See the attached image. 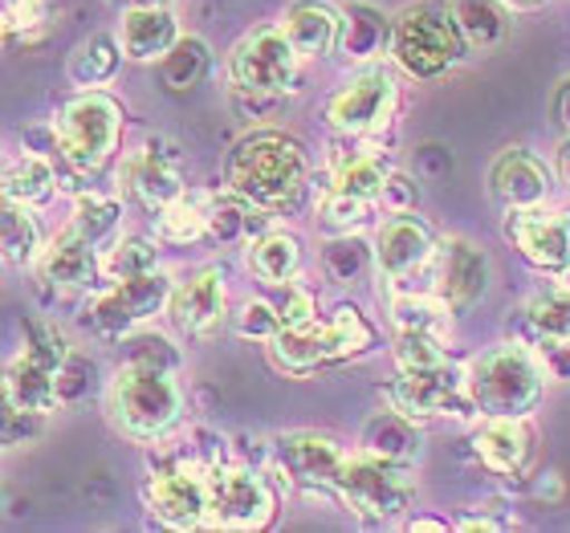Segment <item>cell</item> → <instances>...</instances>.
<instances>
[{
    "label": "cell",
    "instance_id": "27",
    "mask_svg": "<svg viewBox=\"0 0 570 533\" xmlns=\"http://www.w3.org/2000/svg\"><path fill=\"white\" fill-rule=\"evenodd\" d=\"M518 326H522L525 346L570 338V285H547V289L525 297L518 309Z\"/></svg>",
    "mask_w": 570,
    "mask_h": 533
},
{
    "label": "cell",
    "instance_id": "52",
    "mask_svg": "<svg viewBox=\"0 0 570 533\" xmlns=\"http://www.w3.org/2000/svg\"><path fill=\"white\" fill-rule=\"evenodd\" d=\"M538 358H542V371H547V379H559L570 383V338H559V343H542L534 346Z\"/></svg>",
    "mask_w": 570,
    "mask_h": 533
},
{
    "label": "cell",
    "instance_id": "15",
    "mask_svg": "<svg viewBox=\"0 0 570 533\" xmlns=\"http://www.w3.org/2000/svg\"><path fill=\"white\" fill-rule=\"evenodd\" d=\"M424 273L432 277L428 289H436L444 302H449L452 314L476 306L489 289V257L485 249L469 237H449L440 240L432 261L424 265Z\"/></svg>",
    "mask_w": 570,
    "mask_h": 533
},
{
    "label": "cell",
    "instance_id": "20",
    "mask_svg": "<svg viewBox=\"0 0 570 533\" xmlns=\"http://www.w3.org/2000/svg\"><path fill=\"white\" fill-rule=\"evenodd\" d=\"M228 309V289H225V273L208 265V269H196L188 282L171 289L167 297V314L176 322V330H184L188 338H208V334L220 330Z\"/></svg>",
    "mask_w": 570,
    "mask_h": 533
},
{
    "label": "cell",
    "instance_id": "45",
    "mask_svg": "<svg viewBox=\"0 0 570 533\" xmlns=\"http://www.w3.org/2000/svg\"><path fill=\"white\" fill-rule=\"evenodd\" d=\"M21 334H24L21 355L33 358V363H41V367L58 371L61 358L70 355V343L61 338V330L53 326V322H46V318H24L21 322Z\"/></svg>",
    "mask_w": 570,
    "mask_h": 533
},
{
    "label": "cell",
    "instance_id": "8",
    "mask_svg": "<svg viewBox=\"0 0 570 533\" xmlns=\"http://www.w3.org/2000/svg\"><path fill=\"white\" fill-rule=\"evenodd\" d=\"M297 73H302V58L289 46V37L282 33V24L249 29L233 46V58H228V78H233V90H240V95L282 98L297 86Z\"/></svg>",
    "mask_w": 570,
    "mask_h": 533
},
{
    "label": "cell",
    "instance_id": "50",
    "mask_svg": "<svg viewBox=\"0 0 570 533\" xmlns=\"http://www.w3.org/2000/svg\"><path fill=\"white\" fill-rule=\"evenodd\" d=\"M274 306H277V318H282V326H302V322H314L318 318V302H314V294H309L306 285L297 282H282L274 285Z\"/></svg>",
    "mask_w": 570,
    "mask_h": 533
},
{
    "label": "cell",
    "instance_id": "28",
    "mask_svg": "<svg viewBox=\"0 0 570 533\" xmlns=\"http://www.w3.org/2000/svg\"><path fill=\"white\" fill-rule=\"evenodd\" d=\"M245 265L257 282L265 285H282L294 282L297 269H302V245L297 237L282 233V228H265L249 240V253H245Z\"/></svg>",
    "mask_w": 570,
    "mask_h": 533
},
{
    "label": "cell",
    "instance_id": "14",
    "mask_svg": "<svg viewBox=\"0 0 570 533\" xmlns=\"http://www.w3.org/2000/svg\"><path fill=\"white\" fill-rule=\"evenodd\" d=\"M505 240L530 269L562 277L570 265V213L534 204V208H510L505 213Z\"/></svg>",
    "mask_w": 570,
    "mask_h": 533
},
{
    "label": "cell",
    "instance_id": "41",
    "mask_svg": "<svg viewBox=\"0 0 570 533\" xmlns=\"http://www.w3.org/2000/svg\"><path fill=\"white\" fill-rule=\"evenodd\" d=\"M395 371H432L452 363L449 346H444V334H420V330H400L392 346Z\"/></svg>",
    "mask_w": 570,
    "mask_h": 533
},
{
    "label": "cell",
    "instance_id": "1",
    "mask_svg": "<svg viewBox=\"0 0 570 533\" xmlns=\"http://www.w3.org/2000/svg\"><path fill=\"white\" fill-rule=\"evenodd\" d=\"M225 184L233 196L269 216H289L306 200V147L285 131H253L228 151Z\"/></svg>",
    "mask_w": 570,
    "mask_h": 533
},
{
    "label": "cell",
    "instance_id": "10",
    "mask_svg": "<svg viewBox=\"0 0 570 533\" xmlns=\"http://www.w3.org/2000/svg\"><path fill=\"white\" fill-rule=\"evenodd\" d=\"M395 110H400V82H395V73L383 70V66H367V70H358L351 82L338 86L326 98L322 119H326L331 131L346 135V139H371V135H380L395 119Z\"/></svg>",
    "mask_w": 570,
    "mask_h": 533
},
{
    "label": "cell",
    "instance_id": "13",
    "mask_svg": "<svg viewBox=\"0 0 570 533\" xmlns=\"http://www.w3.org/2000/svg\"><path fill=\"white\" fill-rule=\"evenodd\" d=\"M167 297H171V282L164 269L122 277L86 306V326L107 338H122V334L139 330L142 322H151L159 309H167Z\"/></svg>",
    "mask_w": 570,
    "mask_h": 533
},
{
    "label": "cell",
    "instance_id": "11",
    "mask_svg": "<svg viewBox=\"0 0 570 533\" xmlns=\"http://www.w3.org/2000/svg\"><path fill=\"white\" fill-rule=\"evenodd\" d=\"M387 403L395 412L428 424V420H469L473 412V399H469V379H464V367L456 363H444V367L432 371H400L387 387H383Z\"/></svg>",
    "mask_w": 570,
    "mask_h": 533
},
{
    "label": "cell",
    "instance_id": "4",
    "mask_svg": "<svg viewBox=\"0 0 570 533\" xmlns=\"http://www.w3.org/2000/svg\"><path fill=\"white\" fill-rule=\"evenodd\" d=\"M395 66L416 78V82H432V78H444L452 66H461L469 58L461 33H456V21H452L449 4H432V0H420V4H407L404 12L392 17V49Z\"/></svg>",
    "mask_w": 570,
    "mask_h": 533
},
{
    "label": "cell",
    "instance_id": "58",
    "mask_svg": "<svg viewBox=\"0 0 570 533\" xmlns=\"http://www.w3.org/2000/svg\"><path fill=\"white\" fill-rule=\"evenodd\" d=\"M412 530H452V525L436 522V517H420V522H412Z\"/></svg>",
    "mask_w": 570,
    "mask_h": 533
},
{
    "label": "cell",
    "instance_id": "47",
    "mask_svg": "<svg viewBox=\"0 0 570 533\" xmlns=\"http://www.w3.org/2000/svg\"><path fill=\"white\" fill-rule=\"evenodd\" d=\"M277 330H282V318H277L274 297H253L237 314V334L249 343H269Z\"/></svg>",
    "mask_w": 570,
    "mask_h": 533
},
{
    "label": "cell",
    "instance_id": "19",
    "mask_svg": "<svg viewBox=\"0 0 570 533\" xmlns=\"http://www.w3.org/2000/svg\"><path fill=\"white\" fill-rule=\"evenodd\" d=\"M122 184L147 213H159L171 200L184 196V176H179V155L171 142L147 139L122 167Z\"/></svg>",
    "mask_w": 570,
    "mask_h": 533
},
{
    "label": "cell",
    "instance_id": "55",
    "mask_svg": "<svg viewBox=\"0 0 570 533\" xmlns=\"http://www.w3.org/2000/svg\"><path fill=\"white\" fill-rule=\"evenodd\" d=\"M456 530L461 533H498V530H505V522H501V517H461Z\"/></svg>",
    "mask_w": 570,
    "mask_h": 533
},
{
    "label": "cell",
    "instance_id": "9",
    "mask_svg": "<svg viewBox=\"0 0 570 533\" xmlns=\"http://www.w3.org/2000/svg\"><path fill=\"white\" fill-rule=\"evenodd\" d=\"M277 517V493L249 464H216L208 468V522L213 530H265Z\"/></svg>",
    "mask_w": 570,
    "mask_h": 533
},
{
    "label": "cell",
    "instance_id": "18",
    "mask_svg": "<svg viewBox=\"0 0 570 533\" xmlns=\"http://www.w3.org/2000/svg\"><path fill=\"white\" fill-rule=\"evenodd\" d=\"M436 245V228L428 220H420L416 213H395L375 233V269H380L383 282L404 285L407 277L424 273Z\"/></svg>",
    "mask_w": 570,
    "mask_h": 533
},
{
    "label": "cell",
    "instance_id": "39",
    "mask_svg": "<svg viewBox=\"0 0 570 533\" xmlns=\"http://www.w3.org/2000/svg\"><path fill=\"white\" fill-rule=\"evenodd\" d=\"M155 233L167 245H196V240L208 237V208L179 196V200H171L167 208L155 213Z\"/></svg>",
    "mask_w": 570,
    "mask_h": 533
},
{
    "label": "cell",
    "instance_id": "24",
    "mask_svg": "<svg viewBox=\"0 0 570 533\" xmlns=\"http://www.w3.org/2000/svg\"><path fill=\"white\" fill-rule=\"evenodd\" d=\"M392 49V17L375 4H346L338 24V46L334 53L355 66H375Z\"/></svg>",
    "mask_w": 570,
    "mask_h": 533
},
{
    "label": "cell",
    "instance_id": "31",
    "mask_svg": "<svg viewBox=\"0 0 570 533\" xmlns=\"http://www.w3.org/2000/svg\"><path fill=\"white\" fill-rule=\"evenodd\" d=\"M53 191H58V176H53V167L41 155H29V159H21V164L0 176V204H17V208H29V213L46 208L53 200Z\"/></svg>",
    "mask_w": 570,
    "mask_h": 533
},
{
    "label": "cell",
    "instance_id": "48",
    "mask_svg": "<svg viewBox=\"0 0 570 533\" xmlns=\"http://www.w3.org/2000/svg\"><path fill=\"white\" fill-rule=\"evenodd\" d=\"M416 204H420V179L412 171H387L380 196H375V208L383 216H395V213H416Z\"/></svg>",
    "mask_w": 570,
    "mask_h": 533
},
{
    "label": "cell",
    "instance_id": "60",
    "mask_svg": "<svg viewBox=\"0 0 570 533\" xmlns=\"http://www.w3.org/2000/svg\"><path fill=\"white\" fill-rule=\"evenodd\" d=\"M559 282H562V285H570V265H567V269H562V277H559Z\"/></svg>",
    "mask_w": 570,
    "mask_h": 533
},
{
    "label": "cell",
    "instance_id": "12",
    "mask_svg": "<svg viewBox=\"0 0 570 533\" xmlns=\"http://www.w3.org/2000/svg\"><path fill=\"white\" fill-rule=\"evenodd\" d=\"M147 510L171 530H200L208 522V464L196 456H171L151 468L142 485Z\"/></svg>",
    "mask_w": 570,
    "mask_h": 533
},
{
    "label": "cell",
    "instance_id": "36",
    "mask_svg": "<svg viewBox=\"0 0 570 533\" xmlns=\"http://www.w3.org/2000/svg\"><path fill=\"white\" fill-rule=\"evenodd\" d=\"M41 257V228L29 208L0 204V261L12 269H33Z\"/></svg>",
    "mask_w": 570,
    "mask_h": 533
},
{
    "label": "cell",
    "instance_id": "35",
    "mask_svg": "<svg viewBox=\"0 0 570 533\" xmlns=\"http://www.w3.org/2000/svg\"><path fill=\"white\" fill-rule=\"evenodd\" d=\"M269 220H274V216L249 208V204L240 200V196H233V191H228V196H216V200L208 204V237H213L216 245L253 240L257 233L269 228Z\"/></svg>",
    "mask_w": 570,
    "mask_h": 533
},
{
    "label": "cell",
    "instance_id": "49",
    "mask_svg": "<svg viewBox=\"0 0 570 533\" xmlns=\"http://www.w3.org/2000/svg\"><path fill=\"white\" fill-rule=\"evenodd\" d=\"M33 432H37V415L21 412V407L12 403L9 383H4V375H0V452L24 444V440L33 436Z\"/></svg>",
    "mask_w": 570,
    "mask_h": 533
},
{
    "label": "cell",
    "instance_id": "3",
    "mask_svg": "<svg viewBox=\"0 0 570 533\" xmlns=\"http://www.w3.org/2000/svg\"><path fill=\"white\" fill-rule=\"evenodd\" d=\"M476 415H530L547 392V371L534 346L498 343L464 367Z\"/></svg>",
    "mask_w": 570,
    "mask_h": 533
},
{
    "label": "cell",
    "instance_id": "43",
    "mask_svg": "<svg viewBox=\"0 0 570 533\" xmlns=\"http://www.w3.org/2000/svg\"><path fill=\"white\" fill-rule=\"evenodd\" d=\"M159 269V249L147 237H122L115 249H107L102 257V277L122 282V277H139V273Z\"/></svg>",
    "mask_w": 570,
    "mask_h": 533
},
{
    "label": "cell",
    "instance_id": "7",
    "mask_svg": "<svg viewBox=\"0 0 570 533\" xmlns=\"http://www.w3.org/2000/svg\"><path fill=\"white\" fill-rule=\"evenodd\" d=\"M122 139V107L110 95H82L53 119V151L73 171H98Z\"/></svg>",
    "mask_w": 570,
    "mask_h": 533
},
{
    "label": "cell",
    "instance_id": "23",
    "mask_svg": "<svg viewBox=\"0 0 570 533\" xmlns=\"http://www.w3.org/2000/svg\"><path fill=\"white\" fill-rule=\"evenodd\" d=\"M179 37H184L179 33V17L167 4H139V9L122 12V24H119L122 58L159 61Z\"/></svg>",
    "mask_w": 570,
    "mask_h": 533
},
{
    "label": "cell",
    "instance_id": "42",
    "mask_svg": "<svg viewBox=\"0 0 570 533\" xmlns=\"http://www.w3.org/2000/svg\"><path fill=\"white\" fill-rule=\"evenodd\" d=\"M371 200H355L346 191L326 188V196L318 200V228L326 237H338V233H363V225L371 220Z\"/></svg>",
    "mask_w": 570,
    "mask_h": 533
},
{
    "label": "cell",
    "instance_id": "57",
    "mask_svg": "<svg viewBox=\"0 0 570 533\" xmlns=\"http://www.w3.org/2000/svg\"><path fill=\"white\" fill-rule=\"evenodd\" d=\"M505 4H510V9H522V12H534V9H542L547 0H505Z\"/></svg>",
    "mask_w": 570,
    "mask_h": 533
},
{
    "label": "cell",
    "instance_id": "51",
    "mask_svg": "<svg viewBox=\"0 0 570 533\" xmlns=\"http://www.w3.org/2000/svg\"><path fill=\"white\" fill-rule=\"evenodd\" d=\"M412 176L416 179H449L452 176V151L444 142H420L412 151Z\"/></svg>",
    "mask_w": 570,
    "mask_h": 533
},
{
    "label": "cell",
    "instance_id": "56",
    "mask_svg": "<svg viewBox=\"0 0 570 533\" xmlns=\"http://www.w3.org/2000/svg\"><path fill=\"white\" fill-rule=\"evenodd\" d=\"M554 171H559L562 188H570V135H562L559 147H554Z\"/></svg>",
    "mask_w": 570,
    "mask_h": 533
},
{
    "label": "cell",
    "instance_id": "44",
    "mask_svg": "<svg viewBox=\"0 0 570 533\" xmlns=\"http://www.w3.org/2000/svg\"><path fill=\"white\" fill-rule=\"evenodd\" d=\"M98 387V367L86 355H66L61 367L53 371V395H58V407H73V403H86Z\"/></svg>",
    "mask_w": 570,
    "mask_h": 533
},
{
    "label": "cell",
    "instance_id": "34",
    "mask_svg": "<svg viewBox=\"0 0 570 533\" xmlns=\"http://www.w3.org/2000/svg\"><path fill=\"white\" fill-rule=\"evenodd\" d=\"M387 171H392V167L383 164V155L363 151V147H358V151H343V155H334V164H331V188L346 191V196H355V200L375 204Z\"/></svg>",
    "mask_w": 570,
    "mask_h": 533
},
{
    "label": "cell",
    "instance_id": "22",
    "mask_svg": "<svg viewBox=\"0 0 570 533\" xmlns=\"http://www.w3.org/2000/svg\"><path fill=\"white\" fill-rule=\"evenodd\" d=\"M33 269H37V282H41V294L73 297L102 282V257H98V249L82 245L70 233H61L49 249H41Z\"/></svg>",
    "mask_w": 570,
    "mask_h": 533
},
{
    "label": "cell",
    "instance_id": "5",
    "mask_svg": "<svg viewBox=\"0 0 570 533\" xmlns=\"http://www.w3.org/2000/svg\"><path fill=\"white\" fill-rule=\"evenodd\" d=\"M107 407L122 436L151 444V440L167 436L179 424L184 392H179L176 383V371H155V367H139V363H127L119 371V379L110 383Z\"/></svg>",
    "mask_w": 570,
    "mask_h": 533
},
{
    "label": "cell",
    "instance_id": "21",
    "mask_svg": "<svg viewBox=\"0 0 570 533\" xmlns=\"http://www.w3.org/2000/svg\"><path fill=\"white\" fill-rule=\"evenodd\" d=\"M554 191L550 167L530 147H505L489 167V196L510 213V208H534L547 204Z\"/></svg>",
    "mask_w": 570,
    "mask_h": 533
},
{
    "label": "cell",
    "instance_id": "6",
    "mask_svg": "<svg viewBox=\"0 0 570 533\" xmlns=\"http://www.w3.org/2000/svg\"><path fill=\"white\" fill-rule=\"evenodd\" d=\"M334 497L363 522H400L416 501V476L404 461H387L375 452H355V456L346 452Z\"/></svg>",
    "mask_w": 570,
    "mask_h": 533
},
{
    "label": "cell",
    "instance_id": "29",
    "mask_svg": "<svg viewBox=\"0 0 570 533\" xmlns=\"http://www.w3.org/2000/svg\"><path fill=\"white\" fill-rule=\"evenodd\" d=\"M358 440H363V452H375V456H387V461L412 464L420 456V424L400 415L395 407L371 415L363 432H358Z\"/></svg>",
    "mask_w": 570,
    "mask_h": 533
},
{
    "label": "cell",
    "instance_id": "16",
    "mask_svg": "<svg viewBox=\"0 0 570 533\" xmlns=\"http://www.w3.org/2000/svg\"><path fill=\"white\" fill-rule=\"evenodd\" d=\"M269 456L282 468V476H289L306 493H334L346 464V452L338 448V440L322 436V432H285V436L274 440Z\"/></svg>",
    "mask_w": 570,
    "mask_h": 533
},
{
    "label": "cell",
    "instance_id": "2",
    "mask_svg": "<svg viewBox=\"0 0 570 533\" xmlns=\"http://www.w3.org/2000/svg\"><path fill=\"white\" fill-rule=\"evenodd\" d=\"M375 343H380V334L367 322V314L351 306V302H343V306H334V314L326 322L314 318L302 322V326H282L269 338V363L282 375L306 379V375H318L322 367L367 355Z\"/></svg>",
    "mask_w": 570,
    "mask_h": 533
},
{
    "label": "cell",
    "instance_id": "26",
    "mask_svg": "<svg viewBox=\"0 0 570 533\" xmlns=\"http://www.w3.org/2000/svg\"><path fill=\"white\" fill-rule=\"evenodd\" d=\"M449 12L469 53H493L513 29V9L505 0H452Z\"/></svg>",
    "mask_w": 570,
    "mask_h": 533
},
{
    "label": "cell",
    "instance_id": "37",
    "mask_svg": "<svg viewBox=\"0 0 570 533\" xmlns=\"http://www.w3.org/2000/svg\"><path fill=\"white\" fill-rule=\"evenodd\" d=\"M322 269L334 285H358L375 269V245H367L358 233H338L322 245Z\"/></svg>",
    "mask_w": 570,
    "mask_h": 533
},
{
    "label": "cell",
    "instance_id": "30",
    "mask_svg": "<svg viewBox=\"0 0 570 533\" xmlns=\"http://www.w3.org/2000/svg\"><path fill=\"white\" fill-rule=\"evenodd\" d=\"M213 70V49L204 37H179L176 46L159 58V82L171 95H191Z\"/></svg>",
    "mask_w": 570,
    "mask_h": 533
},
{
    "label": "cell",
    "instance_id": "40",
    "mask_svg": "<svg viewBox=\"0 0 570 533\" xmlns=\"http://www.w3.org/2000/svg\"><path fill=\"white\" fill-rule=\"evenodd\" d=\"M122 61V46L110 33H95L70 61V78L78 86H102L115 78Z\"/></svg>",
    "mask_w": 570,
    "mask_h": 533
},
{
    "label": "cell",
    "instance_id": "33",
    "mask_svg": "<svg viewBox=\"0 0 570 533\" xmlns=\"http://www.w3.org/2000/svg\"><path fill=\"white\" fill-rule=\"evenodd\" d=\"M4 383H9V395L12 403L21 407V412L37 415V420H46L53 407H58V395H53V371L33 363V358L17 355L4 367Z\"/></svg>",
    "mask_w": 570,
    "mask_h": 533
},
{
    "label": "cell",
    "instance_id": "61",
    "mask_svg": "<svg viewBox=\"0 0 570 533\" xmlns=\"http://www.w3.org/2000/svg\"><path fill=\"white\" fill-rule=\"evenodd\" d=\"M0 501H4V488H0Z\"/></svg>",
    "mask_w": 570,
    "mask_h": 533
},
{
    "label": "cell",
    "instance_id": "46",
    "mask_svg": "<svg viewBox=\"0 0 570 533\" xmlns=\"http://www.w3.org/2000/svg\"><path fill=\"white\" fill-rule=\"evenodd\" d=\"M122 351H127V363H139V367L155 371H179V346L171 338L155 330H131L122 334Z\"/></svg>",
    "mask_w": 570,
    "mask_h": 533
},
{
    "label": "cell",
    "instance_id": "59",
    "mask_svg": "<svg viewBox=\"0 0 570 533\" xmlns=\"http://www.w3.org/2000/svg\"><path fill=\"white\" fill-rule=\"evenodd\" d=\"M122 9H139V4H167V0H119Z\"/></svg>",
    "mask_w": 570,
    "mask_h": 533
},
{
    "label": "cell",
    "instance_id": "38",
    "mask_svg": "<svg viewBox=\"0 0 570 533\" xmlns=\"http://www.w3.org/2000/svg\"><path fill=\"white\" fill-rule=\"evenodd\" d=\"M119 200H110V196H98V191H86L82 200H78V208H73L70 225H66V233L70 237H78L82 245H90V249H102L110 237H115V228H119Z\"/></svg>",
    "mask_w": 570,
    "mask_h": 533
},
{
    "label": "cell",
    "instance_id": "32",
    "mask_svg": "<svg viewBox=\"0 0 570 533\" xmlns=\"http://www.w3.org/2000/svg\"><path fill=\"white\" fill-rule=\"evenodd\" d=\"M395 330H420V334H444L452 309L436 289H392L387 297Z\"/></svg>",
    "mask_w": 570,
    "mask_h": 533
},
{
    "label": "cell",
    "instance_id": "25",
    "mask_svg": "<svg viewBox=\"0 0 570 533\" xmlns=\"http://www.w3.org/2000/svg\"><path fill=\"white\" fill-rule=\"evenodd\" d=\"M338 24H343V9L322 4V0H297L285 9L282 33L289 37L297 58H326L338 46Z\"/></svg>",
    "mask_w": 570,
    "mask_h": 533
},
{
    "label": "cell",
    "instance_id": "17",
    "mask_svg": "<svg viewBox=\"0 0 570 533\" xmlns=\"http://www.w3.org/2000/svg\"><path fill=\"white\" fill-rule=\"evenodd\" d=\"M538 452V427L530 415H481L473 432V461L493 476L518 481L530 473Z\"/></svg>",
    "mask_w": 570,
    "mask_h": 533
},
{
    "label": "cell",
    "instance_id": "54",
    "mask_svg": "<svg viewBox=\"0 0 570 533\" xmlns=\"http://www.w3.org/2000/svg\"><path fill=\"white\" fill-rule=\"evenodd\" d=\"M550 119L562 135H570V78H562L554 86V98H550Z\"/></svg>",
    "mask_w": 570,
    "mask_h": 533
},
{
    "label": "cell",
    "instance_id": "53",
    "mask_svg": "<svg viewBox=\"0 0 570 533\" xmlns=\"http://www.w3.org/2000/svg\"><path fill=\"white\" fill-rule=\"evenodd\" d=\"M9 24H12V33H33V29H46V0H12Z\"/></svg>",
    "mask_w": 570,
    "mask_h": 533
}]
</instances>
